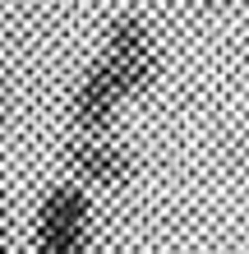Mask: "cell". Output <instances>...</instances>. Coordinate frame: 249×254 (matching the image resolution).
<instances>
[{"instance_id":"1","label":"cell","mask_w":249,"mask_h":254,"mask_svg":"<svg viewBox=\"0 0 249 254\" xmlns=\"http://www.w3.org/2000/svg\"><path fill=\"white\" fill-rule=\"evenodd\" d=\"M33 254H88L93 250V190L60 181L37 199L33 213Z\"/></svg>"},{"instance_id":"2","label":"cell","mask_w":249,"mask_h":254,"mask_svg":"<svg viewBox=\"0 0 249 254\" xmlns=\"http://www.w3.org/2000/svg\"><path fill=\"white\" fill-rule=\"evenodd\" d=\"M97 61L120 74V83L129 88V93H143V88L157 79V37H152V28L143 23L139 14L111 19Z\"/></svg>"},{"instance_id":"3","label":"cell","mask_w":249,"mask_h":254,"mask_svg":"<svg viewBox=\"0 0 249 254\" xmlns=\"http://www.w3.org/2000/svg\"><path fill=\"white\" fill-rule=\"evenodd\" d=\"M129 97L134 93L120 83V74L106 69L101 61H93L83 69V79L74 83V93H69V125H74V134H111V125L120 121Z\"/></svg>"},{"instance_id":"4","label":"cell","mask_w":249,"mask_h":254,"mask_svg":"<svg viewBox=\"0 0 249 254\" xmlns=\"http://www.w3.org/2000/svg\"><path fill=\"white\" fill-rule=\"evenodd\" d=\"M65 167H69V181H79L83 190H120L134 162L111 134H69Z\"/></svg>"},{"instance_id":"5","label":"cell","mask_w":249,"mask_h":254,"mask_svg":"<svg viewBox=\"0 0 249 254\" xmlns=\"http://www.w3.org/2000/svg\"><path fill=\"white\" fill-rule=\"evenodd\" d=\"M0 254H9V217H5V203H0Z\"/></svg>"},{"instance_id":"6","label":"cell","mask_w":249,"mask_h":254,"mask_svg":"<svg viewBox=\"0 0 249 254\" xmlns=\"http://www.w3.org/2000/svg\"><path fill=\"white\" fill-rule=\"evenodd\" d=\"M208 5H226V0H208Z\"/></svg>"}]
</instances>
